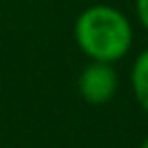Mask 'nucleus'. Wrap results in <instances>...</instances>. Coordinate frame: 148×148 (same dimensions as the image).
<instances>
[{
    "label": "nucleus",
    "instance_id": "obj_1",
    "mask_svg": "<svg viewBox=\"0 0 148 148\" xmlns=\"http://www.w3.org/2000/svg\"><path fill=\"white\" fill-rule=\"evenodd\" d=\"M74 39L90 60L116 62L127 56L134 32L130 18L111 5L86 7L74 21Z\"/></svg>",
    "mask_w": 148,
    "mask_h": 148
},
{
    "label": "nucleus",
    "instance_id": "obj_2",
    "mask_svg": "<svg viewBox=\"0 0 148 148\" xmlns=\"http://www.w3.org/2000/svg\"><path fill=\"white\" fill-rule=\"evenodd\" d=\"M79 95L88 104H106L116 90H118V74L113 69V62L90 60L76 81Z\"/></svg>",
    "mask_w": 148,
    "mask_h": 148
},
{
    "label": "nucleus",
    "instance_id": "obj_3",
    "mask_svg": "<svg viewBox=\"0 0 148 148\" xmlns=\"http://www.w3.org/2000/svg\"><path fill=\"white\" fill-rule=\"evenodd\" d=\"M130 83H132V92H134L139 106L148 113V49H143L136 56V60L132 65Z\"/></svg>",
    "mask_w": 148,
    "mask_h": 148
},
{
    "label": "nucleus",
    "instance_id": "obj_4",
    "mask_svg": "<svg viewBox=\"0 0 148 148\" xmlns=\"http://www.w3.org/2000/svg\"><path fill=\"white\" fill-rule=\"evenodd\" d=\"M134 5H136V14H139L141 25L148 30V0H136Z\"/></svg>",
    "mask_w": 148,
    "mask_h": 148
},
{
    "label": "nucleus",
    "instance_id": "obj_5",
    "mask_svg": "<svg viewBox=\"0 0 148 148\" xmlns=\"http://www.w3.org/2000/svg\"><path fill=\"white\" fill-rule=\"evenodd\" d=\"M141 148H148V136H146V141L141 143Z\"/></svg>",
    "mask_w": 148,
    "mask_h": 148
}]
</instances>
